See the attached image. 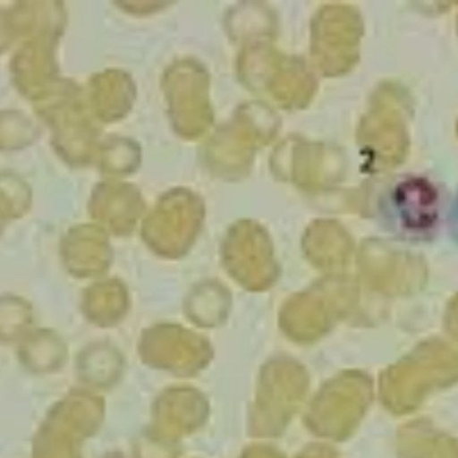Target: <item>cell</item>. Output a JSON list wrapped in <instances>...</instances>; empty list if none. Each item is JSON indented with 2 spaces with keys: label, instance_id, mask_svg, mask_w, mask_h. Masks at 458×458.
Here are the masks:
<instances>
[{
  "label": "cell",
  "instance_id": "6da1fadb",
  "mask_svg": "<svg viewBox=\"0 0 458 458\" xmlns=\"http://www.w3.org/2000/svg\"><path fill=\"white\" fill-rule=\"evenodd\" d=\"M451 199L445 183L426 172H405L388 184L381 200L387 229L402 240L420 242L438 232Z\"/></svg>",
  "mask_w": 458,
  "mask_h": 458
},
{
  "label": "cell",
  "instance_id": "7a4b0ae2",
  "mask_svg": "<svg viewBox=\"0 0 458 458\" xmlns=\"http://www.w3.org/2000/svg\"><path fill=\"white\" fill-rule=\"evenodd\" d=\"M101 417L94 397L73 394L60 403L38 436L35 458H80L78 442L91 433Z\"/></svg>",
  "mask_w": 458,
  "mask_h": 458
},
{
  "label": "cell",
  "instance_id": "3957f363",
  "mask_svg": "<svg viewBox=\"0 0 458 458\" xmlns=\"http://www.w3.org/2000/svg\"><path fill=\"white\" fill-rule=\"evenodd\" d=\"M363 266L370 284L390 294H406L421 288L426 269L421 259L382 242L369 243Z\"/></svg>",
  "mask_w": 458,
  "mask_h": 458
},
{
  "label": "cell",
  "instance_id": "277c9868",
  "mask_svg": "<svg viewBox=\"0 0 458 458\" xmlns=\"http://www.w3.org/2000/svg\"><path fill=\"white\" fill-rule=\"evenodd\" d=\"M445 325L449 333L458 340V297L449 305L445 316Z\"/></svg>",
  "mask_w": 458,
  "mask_h": 458
},
{
  "label": "cell",
  "instance_id": "5b68a950",
  "mask_svg": "<svg viewBox=\"0 0 458 458\" xmlns=\"http://www.w3.org/2000/svg\"><path fill=\"white\" fill-rule=\"evenodd\" d=\"M448 217L451 231L454 238L458 241V190L450 200Z\"/></svg>",
  "mask_w": 458,
  "mask_h": 458
}]
</instances>
